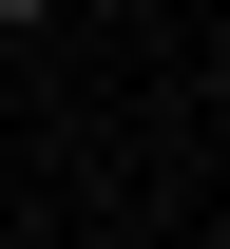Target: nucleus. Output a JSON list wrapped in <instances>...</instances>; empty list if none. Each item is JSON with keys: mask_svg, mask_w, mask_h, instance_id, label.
<instances>
[{"mask_svg": "<svg viewBox=\"0 0 230 249\" xmlns=\"http://www.w3.org/2000/svg\"><path fill=\"white\" fill-rule=\"evenodd\" d=\"M19 19H38V0H0V38H19Z\"/></svg>", "mask_w": 230, "mask_h": 249, "instance_id": "obj_1", "label": "nucleus"}]
</instances>
